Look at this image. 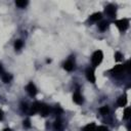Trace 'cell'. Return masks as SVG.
I'll use <instances>...</instances> for the list:
<instances>
[{
	"label": "cell",
	"instance_id": "obj_9",
	"mask_svg": "<svg viewBox=\"0 0 131 131\" xmlns=\"http://www.w3.org/2000/svg\"><path fill=\"white\" fill-rule=\"evenodd\" d=\"M40 102H38V101H35L33 104H32V106H31V112H30V114L31 115H34V114H36V113H38L39 112V108H40Z\"/></svg>",
	"mask_w": 131,
	"mask_h": 131
},
{
	"label": "cell",
	"instance_id": "obj_16",
	"mask_svg": "<svg viewBox=\"0 0 131 131\" xmlns=\"http://www.w3.org/2000/svg\"><path fill=\"white\" fill-rule=\"evenodd\" d=\"M15 4H16V6H18L20 8H24L25 6H27L28 1H26V0H16L15 1Z\"/></svg>",
	"mask_w": 131,
	"mask_h": 131
},
{
	"label": "cell",
	"instance_id": "obj_1",
	"mask_svg": "<svg viewBox=\"0 0 131 131\" xmlns=\"http://www.w3.org/2000/svg\"><path fill=\"white\" fill-rule=\"evenodd\" d=\"M102 57H103V54H102V52H101L100 50L95 51V52L93 53V55H92V58H91L93 66H94V67H97V66L101 62Z\"/></svg>",
	"mask_w": 131,
	"mask_h": 131
},
{
	"label": "cell",
	"instance_id": "obj_21",
	"mask_svg": "<svg viewBox=\"0 0 131 131\" xmlns=\"http://www.w3.org/2000/svg\"><path fill=\"white\" fill-rule=\"evenodd\" d=\"M53 112H54V115H56V116H57V115H61L63 111H62V108H61L60 106H56V107L54 108V111H53Z\"/></svg>",
	"mask_w": 131,
	"mask_h": 131
},
{
	"label": "cell",
	"instance_id": "obj_14",
	"mask_svg": "<svg viewBox=\"0 0 131 131\" xmlns=\"http://www.w3.org/2000/svg\"><path fill=\"white\" fill-rule=\"evenodd\" d=\"M95 124L94 123H90V124H88V125H86L83 129H82V131H95Z\"/></svg>",
	"mask_w": 131,
	"mask_h": 131
},
{
	"label": "cell",
	"instance_id": "obj_13",
	"mask_svg": "<svg viewBox=\"0 0 131 131\" xmlns=\"http://www.w3.org/2000/svg\"><path fill=\"white\" fill-rule=\"evenodd\" d=\"M53 127H54V129H55L56 131L62 130V123H61V121H60L59 119L55 120V122H54V124H53Z\"/></svg>",
	"mask_w": 131,
	"mask_h": 131
},
{
	"label": "cell",
	"instance_id": "obj_25",
	"mask_svg": "<svg viewBox=\"0 0 131 131\" xmlns=\"http://www.w3.org/2000/svg\"><path fill=\"white\" fill-rule=\"evenodd\" d=\"M20 105H21V110H23L24 112H26V111L28 110V104H27L26 102H21Z\"/></svg>",
	"mask_w": 131,
	"mask_h": 131
},
{
	"label": "cell",
	"instance_id": "obj_28",
	"mask_svg": "<svg viewBox=\"0 0 131 131\" xmlns=\"http://www.w3.org/2000/svg\"><path fill=\"white\" fill-rule=\"evenodd\" d=\"M2 73V66H1V63H0V74Z\"/></svg>",
	"mask_w": 131,
	"mask_h": 131
},
{
	"label": "cell",
	"instance_id": "obj_24",
	"mask_svg": "<svg viewBox=\"0 0 131 131\" xmlns=\"http://www.w3.org/2000/svg\"><path fill=\"white\" fill-rule=\"evenodd\" d=\"M24 127L25 128H30L31 127V122H30L29 119H27V120L24 121Z\"/></svg>",
	"mask_w": 131,
	"mask_h": 131
},
{
	"label": "cell",
	"instance_id": "obj_22",
	"mask_svg": "<svg viewBox=\"0 0 131 131\" xmlns=\"http://www.w3.org/2000/svg\"><path fill=\"white\" fill-rule=\"evenodd\" d=\"M122 57H123V56H122V53H121V52H119V51L116 52V54H115V59H116L117 61H120V60L122 59Z\"/></svg>",
	"mask_w": 131,
	"mask_h": 131
},
{
	"label": "cell",
	"instance_id": "obj_15",
	"mask_svg": "<svg viewBox=\"0 0 131 131\" xmlns=\"http://www.w3.org/2000/svg\"><path fill=\"white\" fill-rule=\"evenodd\" d=\"M107 26H108V23L106 20H102L101 23L98 24V28L100 31H105L107 29Z\"/></svg>",
	"mask_w": 131,
	"mask_h": 131
},
{
	"label": "cell",
	"instance_id": "obj_11",
	"mask_svg": "<svg viewBox=\"0 0 131 131\" xmlns=\"http://www.w3.org/2000/svg\"><path fill=\"white\" fill-rule=\"evenodd\" d=\"M63 69H64L66 71H69V72L73 71V69H74V63H73V61H72V60L66 61V62L63 63Z\"/></svg>",
	"mask_w": 131,
	"mask_h": 131
},
{
	"label": "cell",
	"instance_id": "obj_2",
	"mask_svg": "<svg viewBox=\"0 0 131 131\" xmlns=\"http://www.w3.org/2000/svg\"><path fill=\"white\" fill-rule=\"evenodd\" d=\"M115 25L118 27V29L120 31H126L129 27V20L126 18H122V19H118L115 21Z\"/></svg>",
	"mask_w": 131,
	"mask_h": 131
},
{
	"label": "cell",
	"instance_id": "obj_3",
	"mask_svg": "<svg viewBox=\"0 0 131 131\" xmlns=\"http://www.w3.org/2000/svg\"><path fill=\"white\" fill-rule=\"evenodd\" d=\"M85 74H86V78H87V80L89 81V82H91V83H95V75H94V71H93V69H91V68H88L87 70H86V72H85Z\"/></svg>",
	"mask_w": 131,
	"mask_h": 131
},
{
	"label": "cell",
	"instance_id": "obj_12",
	"mask_svg": "<svg viewBox=\"0 0 131 131\" xmlns=\"http://www.w3.org/2000/svg\"><path fill=\"white\" fill-rule=\"evenodd\" d=\"M101 16H102L101 12H95V13H93V14L89 17V19H90L91 21H97L98 19L101 18Z\"/></svg>",
	"mask_w": 131,
	"mask_h": 131
},
{
	"label": "cell",
	"instance_id": "obj_4",
	"mask_svg": "<svg viewBox=\"0 0 131 131\" xmlns=\"http://www.w3.org/2000/svg\"><path fill=\"white\" fill-rule=\"evenodd\" d=\"M104 12H105L108 16L115 17V16H116V7H115V5H113V4L107 5V6L105 7V9H104Z\"/></svg>",
	"mask_w": 131,
	"mask_h": 131
},
{
	"label": "cell",
	"instance_id": "obj_27",
	"mask_svg": "<svg viewBox=\"0 0 131 131\" xmlns=\"http://www.w3.org/2000/svg\"><path fill=\"white\" fill-rule=\"evenodd\" d=\"M3 131H11V129H9V128H5Z\"/></svg>",
	"mask_w": 131,
	"mask_h": 131
},
{
	"label": "cell",
	"instance_id": "obj_8",
	"mask_svg": "<svg viewBox=\"0 0 131 131\" xmlns=\"http://www.w3.org/2000/svg\"><path fill=\"white\" fill-rule=\"evenodd\" d=\"M124 70H125V66H123V64H118V66H115L110 72L113 73V74H121Z\"/></svg>",
	"mask_w": 131,
	"mask_h": 131
},
{
	"label": "cell",
	"instance_id": "obj_17",
	"mask_svg": "<svg viewBox=\"0 0 131 131\" xmlns=\"http://www.w3.org/2000/svg\"><path fill=\"white\" fill-rule=\"evenodd\" d=\"M11 79H12V76H11L10 74H4V75L2 76V81H3L4 83H9V82L11 81Z\"/></svg>",
	"mask_w": 131,
	"mask_h": 131
},
{
	"label": "cell",
	"instance_id": "obj_18",
	"mask_svg": "<svg viewBox=\"0 0 131 131\" xmlns=\"http://www.w3.org/2000/svg\"><path fill=\"white\" fill-rule=\"evenodd\" d=\"M108 112H110V110H108V106H107V105L101 106V107L99 108V113H100L101 115H107Z\"/></svg>",
	"mask_w": 131,
	"mask_h": 131
},
{
	"label": "cell",
	"instance_id": "obj_26",
	"mask_svg": "<svg viewBox=\"0 0 131 131\" xmlns=\"http://www.w3.org/2000/svg\"><path fill=\"white\" fill-rule=\"evenodd\" d=\"M2 118H3V112H2L1 110H0V120H1Z\"/></svg>",
	"mask_w": 131,
	"mask_h": 131
},
{
	"label": "cell",
	"instance_id": "obj_5",
	"mask_svg": "<svg viewBox=\"0 0 131 131\" xmlns=\"http://www.w3.org/2000/svg\"><path fill=\"white\" fill-rule=\"evenodd\" d=\"M26 90H27V92H28L31 96H35V95L37 94V88H36V86H35L33 83H29V84L27 85V87H26Z\"/></svg>",
	"mask_w": 131,
	"mask_h": 131
},
{
	"label": "cell",
	"instance_id": "obj_10",
	"mask_svg": "<svg viewBox=\"0 0 131 131\" xmlns=\"http://www.w3.org/2000/svg\"><path fill=\"white\" fill-rule=\"evenodd\" d=\"M117 103H118L119 106H122V107L125 106L126 103H127V96H126V95H121V96L118 98Z\"/></svg>",
	"mask_w": 131,
	"mask_h": 131
},
{
	"label": "cell",
	"instance_id": "obj_6",
	"mask_svg": "<svg viewBox=\"0 0 131 131\" xmlns=\"http://www.w3.org/2000/svg\"><path fill=\"white\" fill-rule=\"evenodd\" d=\"M49 111H50V108H49V106H48L47 104H45V103L40 104L39 113H40V115H41L42 117H46V116L49 114Z\"/></svg>",
	"mask_w": 131,
	"mask_h": 131
},
{
	"label": "cell",
	"instance_id": "obj_19",
	"mask_svg": "<svg viewBox=\"0 0 131 131\" xmlns=\"http://www.w3.org/2000/svg\"><path fill=\"white\" fill-rule=\"evenodd\" d=\"M23 45H24V43H23L21 40H16V41L14 42V48H15L16 50H19V49L23 47Z\"/></svg>",
	"mask_w": 131,
	"mask_h": 131
},
{
	"label": "cell",
	"instance_id": "obj_7",
	"mask_svg": "<svg viewBox=\"0 0 131 131\" xmlns=\"http://www.w3.org/2000/svg\"><path fill=\"white\" fill-rule=\"evenodd\" d=\"M73 100H74V102L77 103V104L83 103V97H82V95L80 94V92L77 91V92L74 93V95H73Z\"/></svg>",
	"mask_w": 131,
	"mask_h": 131
},
{
	"label": "cell",
	"instance_id": "obj_23",
	"mask_svg": "<svg viewBox=\"0 0 131 131\" xmlns=\"http://www.w3.org/2000/svg\"><path fill=\"white\" fill-rule=\"evenodd\" d=\"M95 131H108V129L105 126H98L97 128H95Z\"/></svg>",
	"mask_w": 131,
	"mask_h": 131
},
{
	"label": "cell",
	"instance_id": "obj_20",
	"mask_svg": "<svg viewBox=\"0 0 131 131\" xmlns=\"http://www.w3.org/2000/svg\"><path fill=\"white\" fill-rule=\"evenodd\" d=\"M130 115H131V111H130V107H126L125 108V111H124V119H129V117H130Z\"/></svg>",
	"mask_w": 131,
	"mask_h": 131
}]
</instances>
